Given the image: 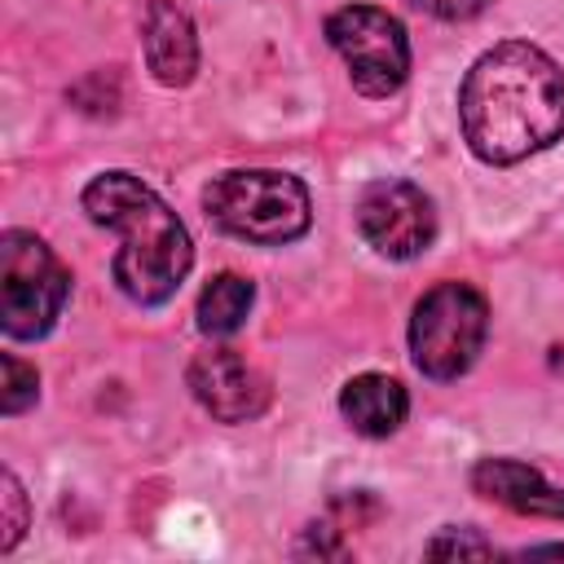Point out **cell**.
<instances>
[{
  "instance_id": "obj_1",
  "label": "cell",
  "mask_w": 564,
  "mask_h": 564,
  "mask_svg": "<svg viewBox=\"0 0 564 564\" xmlns=\"http://www.w3.org/2000/svg\"><path fill=\"white\" fill-rule=\"evenodd\" d=\"M458 123L467 150L507 167L564 137V70L529 40L485 48L458 88Z\"/></svg>"
},
{
  "instance_id": "obj_2",
  "label": "cell",
  "mask_w": 564,
  "mask_h": 564,
  "mask_svg": "<svg viewBox=\"0 0 564 564\" xmlns=\"http://www.w3.org/2000/svg\"><path fill=\"white\" fill-rule=\"evenodd\" d=\"M79 203L93 225L119 234V251L110 264L119 291L141 308L167 304L194 264V247H189L181 216L141 176L123 167L97 172L84 185Z\"/></svg>"
},
{
  "instance_id": "obj_3",
  "label": "cell",
  "mask_w": 564,
  "mask_h": 564,
  "mask_svg": "<svg viewBox=\"0 0 564 564\" xmlns=\"http://www.w3.org/2000/svg\"><path fill=\"white\" fill-rule=\"evenodd\" d=\"M203 207L207 216L256 247H282L308 234L313 220V203L300 176L278 172V167H234L220 172L207 189H203Z\"/></svg>"
},
{
  "instance_id": "obj_4",
  "label": "cell",
  "mask_w": 564,
  "mask_h": 564,
  "mask_svg": "<svg viewBox=\"0 0 564 564\" xmlns=\"http://www.w3.org/2000/svg\"><path fill=\"white\" fill-rule=\"evenodd\" d=\"M489 335V304L467 282H436L410 313V357L427 379H458Z\"/></svg>"
},
{
  "instance_id": "obj_5",
  "label": "cell",
  "mask_w": 564,
  "mask_h": 564,
  "mask_svg": "<svg viewBox=\"0 0 564 564\" xmlns=\"http://www.w3.org/2000/svg\"><path fill=\"white\" fill-rule=\"evenodd\" d=\"M70 295V273L53 247L26 229L0 238V326L9 339H40L57 326Z\"/></svg>"
},
{
  "instance_id": "obj_6",
  "label": "cell",
  "mask_w": 564,
  "mask_h": 564,
  "mask_svg": "<svg viewBox=\"0 0 564 564\" xmlns=\"http://www.w3.org/2000/svg\"><path fill=\"white\" fill-rule=\"evenodd\" d=\"M326 40L344 57L361 97H392L410 79L405 26L379 4H344L326 18Z\"/></svg>"
},
{
  "instance_id": "obj_7",
  "label": "cell",
  "mask_w": 564,
  "mask_h": 564,
  "mask_svg": "<svg viewBox=\"0 0 564 564\" xmlns=\"http://www.w3.org/2000/svg\"><path fill=\"white\" fill-rule=\"evenodd\" d=\"M357 229L383 260H414L436 238V207L414 181H375L357 198Z\"/></svg>"
},
{
  "instance_id": "obj_8",
  "label": "cell",
  "mask_w": 564,
  "mask_h": 564,
  "mask_svg": "<svg viewBox=\"0 0 564 564\" xmlns=\"http://www.w3.org/2000/svg\"><path fill=\"white\" fill-rule=\"evenodd\" d=\"M189 392L216 423H251L269 405V379L238 348H203L189 361Z\"/></svg>"
},
{
  "instance_id": "obj_9",
  "label": "cell",
  "mask_w": 564,
  "mask_h": 564,
  "mask_svg": "<svg viewBox=\"0 0 564 564\" xmlns=\"http://www.w3.org/2000/svg\"><path fill=\"white\" fill-rule=\"evenodd\" d=\"M145 66L163 88H185L198 75V35L189 13L176 0H150L141 26Z\"/></svg>"
},
{
  "instance_id": "obj_10",
  "label": "cell",
  "mask_w": 564,
  "mask_h": 564,
  "mask_svg": "<svg viewBox=\"0 0 564 564\" xmlns=\"http://www.w3.org/2000/svg\"><path fill=\"white\" fill-rule=\"evenodd\" d=\"M471 489L516 516H538V520H564V489L551 485L538 467L516 463V458H480L471 467Z\"/></svg>"
},
{
  "instance_id": "obj_11",
  "label": "cell",
  "mask_w": 564,
  "mask_h": 564,
  "mask_svg": "<svg viewBox=\"0 0 564 564\" xmlns=\"http://www.w3.org/2000/svg\"><path fill=\"white\" fill-rule=\"evenodd\" d=\"M339 414L348 419L352 432L361 436H392L405 414H410V397L405 388L392 379V375H379V370H366V375H352L339 392Z\"/></svg>"
},
{
  "instance_id": "obj_12",
  "label": "cell",
  "mask_w": 564,
  "mask_h": 564,
  "mask_svg": "<svg viewBox=\"0 0 564 564\" xmlns=\"http://www.w3.org/2000/svg\"><path fill=\"white\" fill-rule=\"evenodd\" d=\"M251 304H256V286H251L247 278H238V273H216V278L203 286L198 308H194L198 330H203V335H216V339H220V335H234V330L247 322Z\"/></svg>"
},
{
  "instance_id": "obj_13",
  "label": "cell",
  "mask_w": 564,
  "mask_h": 564,
  "mask_svg": "<svg viewBox=\"0 0 564 564\" xmlns=\"http://www.w3.org/2000/svg\"><path fill=\"white\" fill-rule=\"evenodd\" d=\"M0 370H4V383H0V410H4V414H22V410H31L35 397H40V375H35V366H26L22 357L4 352V357H0Z\"/></svg>"
},
{
  "instance_id": "obj_14",
  "label": "cell",
  "mask_w": 564,
  "mask_h": 564,
  "mask_svg": "<svg viewBox=\"0 0 564 564\" xmlns=\"http://www.w3.org/2000/svg\"><path fill=\"white\" fill-rule=\"evenodd\" d=\"M0 511H4V520H0V551H13L22 542V533H26V494H22V485H18V476L9 467L0 471Z\"/></svg>"
},
{
  "instance_id": "obj_15",
  "label": "cell",
  "mask_w": 564,
  "mask_h": 564,
  "mask_svg": "<svg viewBox=\"0 0 564 564\" xmlns=\"http://www.w3.org/2000/svg\"><path fill=\"white\" fill-rule=\"evenodd\" d=\"M423 555H432V560H463V555H471V560H485V555H494V542H485L476 529H441L427 546H423Z\"/></svg>"
},
{
  "instance_id": "obj_16",
  "label": "cell",
  "mask_w": 564,
  "mask_h": 564,
  "mask_svg": "<svg viewBox=\"0 0 564 564\" xmlns=\"http://www.w3.org/2000/svg\"><path fill=\"white\" fill-rule=\"evenodd\" d=\"M414 9L432 13V18H445V22H463V18H476L489 0H410Z\"/></svg>"
},
{
  "instance_id": "obj_17",
  "label": "cell",
  "mask_w": 564,
  "mask_h": 564,
  "mask_svg": "<svg viewBox=\"0 0 564 564\" xmlns=\"http://www.w3.org/2000/svg\"><path fill=\"white\" fill-rule=\"evenodd\" d=\"M524 555H564V546H560V542H551V546H529Z\"/></svg>"
}]
</instances>
